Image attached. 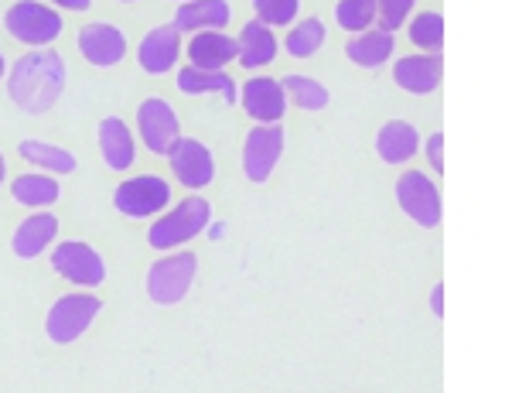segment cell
<instances>
[{"instance_id": "603a6c76", "label": "cell", "mask_w": 512, "mask_h": 393, "mask_svg": "<svg viewBox=\"0 0 512 393\" xmlns=\"http://www.w3.org/2000/svg\"><path fill=\"white\" fill-rule=\"evenodd\" d=\"M18 154L28 165H35L38 171H45V175H55V178H69L76 175L79 161L72 151H65L59 144H48V141H38V137H24L18 144Z\"/></svg>"}, {"instance_id": "ac0fdd59", "label": "cell", "mask_w": 512, "mask_h": 393, "mask_svg": "<svg viewBox=\"0 0 512 393\" xmlns=\"http://www.w3.org/2000/svg\"><path fill=\"white\" fill-rule=\"evenodd\" d=\"M420 151V134L407 120H386L376 134V154L383 165H407Z\"/></svg>"}, {"instance_id": "6da1fadb", "label": "cell", "mask_w": 512, "mask_h": 393, "mask_svg": "<svg viewBox=\"0 0 512 393\" xmlns=\"http://www.w3.org/2000/svg\"><path fill=\"white\" fill-rule=\"evenodd\" d=\"M65 79H69V65L55 48H31L7 72V96L21 113L38 117L62 100Z\"/></svg>"}, {"instance_id": "836d02e7", "label": "cell", "mask_w": 512, "mask_h": 393, "mask_svg": "<svg viewBox=\"0 0 512 393\" xmlns=\"http://www.w3.org/2000/svg\"><path fill=\"white\" fill-rule=\"evenodd\" d=\"M52 4H59L62 11H89L93 0H52Z\"/></svg>"}, {"instance_id": "9c48e42d", "label": "cell", "mask_w": 512, "mask_h": 393, "mask_svg": "<svg viewBox=\"0 0 512 393\" xmlns=\"http://www.w3.org/2000/svg\"><path fill=\"white\" fill-rule=\"evenodd\" d=\"M287 147V134L280 124H256L243 141V175L253 185L270 182Z\"/></svg>"}, {"instance_id": "2e32d148", "label": "cell", "mask_w": 512, "mask_h": 393, "mask_svg": "<svg viewBox=\"0 0 512 393\" xmlns=\"http://www.w3.org/2000/svg\"><path fill=\"white\" fill-rule=\"evenodd\" d=\"M444 59L441 55H403L393 62V83L410 96H431L441 86Z\"/></svg>"}, {"instance_id": "7a4b0ae2", "label": "cell", "mask_w": 512, "mask_h": 393, "mask_svg": "<svg viewBox=\"0 0 512 393\" xmlns=\"http://www.w3.org/2000/svg\"><path fill=\"white\" fill-rule=\"evenodd\" d=\"M212 223V202L205 195H188L178 206H171L161 219H154L151 229H147V243L154 250L168 253L171 247H181V243L195 240L198 233H205V226Z\"/></svg>"}, {"instance_id": "4fadbf2b", "label": "cell", "mask_w": 512, "mask_h": 393, "mask_svg": "<svg viewBox=\"0 0 512 393\" xmlns=\"http://www.w3.org/2000/svg\"><path fill=\"white\" fill-rule=\"evenodd\" d=\"M181 59V31L175 24H158L151 28L137 45V65L147 76H164Z\"/></svg>"}, {"instance_id": "5b68a950", "label": "cell", "mask_w": 512, "mask_h": 393, "mask_svg": "<svg viewBox=\"0 0 512 393\" xmlns=\"http://www.w3.org/2000/svg\"><path fill=\"white\" fill-rule=\"evenodd\" d=\"M62 28V14L55 7L41 4V0H18L4 14V31L28 48H48L52 42H59Z\"/></svg>"}, {"instance_id": "83f0119b", "label": "cell", "mask_w": 512, "mask_h": 393, "mask_svg": "<svg viewBox=\"0 0 512 393\" xmlns=\"http://www.w3.org/2000/svg\"><path fill=\"white\" fill-rule=\"evenodd\" d=\"M410 42L424 48L427 55H437L444 48V18L437 11H420L407 28Z\"/></svg>"}, {"instance_id": "484cf974", "label": "cell", "mask_w": 512, "mask_h": 393, "mask_svg": "<svg viewBox=\"0 0 512 393\" xmlns=\"http://www.w3.org/2000/svg\"><path fill=\"white\" fill-rule=\"evenodd\" d=\"M280 86H284L287 103H294L297 110H308V113L325 110L328 100H332V93L325 89V83H318V79H311V76H301V72L284 76L280 79Z\"/></svg>"}, {"instance_id": "8992f818", "label": "cell", "mask_w": 512, "mask_h": 393, "mask_svg": "<svg viewBox=\"0 0 512 393\" xmlns=\"http://www.w3.org/2000/svg\"><path fill=\"white\" fill-rule=\"evenodd\" d=\"M52 270L72 281L76 288H99L106 281V260L93 243L86 240H62L52 247Z\"/></svg>"}, {"instance_id": "5bb4252c", "label": "cell", "mask_w": 512, "mask_h": 393, "mask_svg": "<svg viewBox=\"0 0 512 393\" xmlns=\"http://www.w3.org/2000/svg\"><path fill=\"white\" fill-rule=\"evenodd\" d=\"M239 103H243V110L250 113V120H256V124H280L287 113L284 86H280V79L270 76H253L250 83H243Z\"/></svg>"}, {"instance_id": "4316f807", "label": "cell", "mask_w": 512, "mask_h": 393, "mask_svg": "<svg viewBox=\"0 0 512 393\" xmlns=\"http://www.w3.org/2000/svg\"><path fill=\"white\" fill-rule=\"evenodd\" d=\"M325 38H328L325 21H321V18H304V21H297L291 31H287L284 48H287V55H291V59H311V55L321 52Z\"/></svg>"}, {"instance_id": "f546056e", "label": "cell", "mask_w": 512, "mask_h": 393, "mask_svg": "<svg viewBox=\"0 0 512 393\" xmlns=\"http://www.w3.org/2000/svg\"><path fill=\"white\" fill-rule=\"evenodd\" d=\"M253 11L256 21H263L267 28H284V24H294L301 0H253Z\"/></svg>"}, {"instance_id": "4dcf8cb0", "label": "cell", "mask_w": 512, "mask_h": 393, "mask_svg": "<svg viewBox=\"0 0 512 393\" xmlns=\"http://www.w3.org/2000/svg\"><path fill=\"white\" fill-rule=\"evenodd\" d=\"M414 4H417V0H376L379 28L393 31V35H396V28H403V21L414 14Z\"/></svg>"}, {"instance_id": "d590c367", "label": "cell", "mask_w": 512, "mask_h": 393, "mask_svg": "<svg viewBox=\"0 0 512 393\" xmlns=\"http://www.w3.org/2000/svg\"><path fill=\"white\" fill-rule=\"evenodd\" d=\"M7 76V59H4V52H0V79Z\"/></svg>"}, {"instance_id": "cb8c5ba5", "label": "cell", "mask_w": 512, "mask_h": 393, "mask_svg": "<svg viewBox=\"0 0 512 393\" xmlns=\"http://www.w3.org/2000/svg\"><path fill=\"white\" fill-rule=\"evenodd\" d=\"M175 86H178L185 96L216 93V96H222L226 103H236V100H239L236 79H229V72H226V69H195V65H185V69H178Z\"/></svg>"}, {"instance_id": "d4e9b609", "label": "cell", "mask_w": 512, "mask_h": 393, "mask_svg": "<svg viewBox=\"0 0 512 393\" xmlns=\"http://www.w3.org/2000/svg\"><path fill=\"white\" fill-rule=\"evenodd\" d=\"M11 199L28 209H48L62 199V185L59 178L45 175V171H24L11 182Z\"/></svg>"}, {"instance_id": "1f68e13d", "label": "cell", "mask_w": 512, "mask_h": 393, "mask_svg": "<svg viewBox=\"0 0 512 393\" xmlns=\"http://www.w3.org/2000/svg\"><path fill=\"white\" fill-rule=\"evenodd\" d=\"M427 161H431V168L437 175H444V130H434V134L427 137Z\"/></svg>"}, {"instance_id": "44dd1931", "label": "cell", "mask_w": 512, "mask_h": 393, "mask_svg": "<svg viewBox=\"0 0 512 393\" xmlns=\"http://www.w3.org/2000/svg\"><path fill=\"white\" fill-rule=\"evenodd\" d=\"M274 55H277L274 31L256 18L246 21L243 31H239V38H236V62L253 72V69H263V65L274 62Z\"/></svg>"}, {"instance_id": "30bf717a", "label": "cell", "mask_w": 512, "mask_h": 393, "mask_svg": "<svg viewBox=\"0 0 512 393\" xmlns=\"http://www.w3.org/2000/svg\"><path fill=\"white\" fill-rule=\"evenodd\" d=\"M137 137L144 141V147L151 154H168L181 137V120L175 113V106L161 96H147L137 106Z\"/></svg>"}, {"instance_id": "ffe728a7", "label": "cell", "mask_w": 512, "mask_h": 393, "mask_svg": "<svg viewBox=\"0 0 512 393\" xmlns=\"http://www.w3.org/2000/svg\"><path fill=\"white\" fill-rule=\"evenodd\" d=\"M236 62V38L226 31H195L188 42V65L195 69H226Z\"/></svg>"}, {"instance_id": "9a60e30c", "label": "cell", "mask_w": 512, "mask_h": 393, "mask_svg": "<svg viewBox=\"0 0 512 393\" xmlns=\"http://www.w3.org/2000/svg\"><path fill=\"white\" fill-rule=\"evenodd\" d=\"M55 240H59V216L35 209L28 219H21L18 229H14L11 250L18 260H38L48 247H55Z\"/></svg>"}, {"instance_id": "3957f363", "label": "cell", "mask_w": 512, "mask_h": 393, "mask_svg": "<svg viewBox=\"0 0 512 393\" xmlns=\"http://www.w3.org/2000/svg\"><path fill=\"white\" fill-rule=\"evenodd\" d=\"M99 311H103V301L93 291L62 294V298L52 301V308L45 315V335L55 346H72V342H79L82 335L93 329Z\"/></svg>"}, {"instance_id": "52a82bcc", "label": "cell", "mask_w": 512, "mask_h": 393, "mask_svg": "<svg viewBox=\"0 0 512 393\" xmlns=\"http://www.w3.org/2000/svg\"><path fill=\"white\" fill-rule=\"evenodd\" d=\"M396 206L420 229L441 226V192H437L434 178L424 175V171H403L396 178Z\"/></svg>"}, {"instance_id": "8fae6325", "label": "cell", "mask_w": 512, "mask_h": 393, "mask_svg": "<svg viewBox=\"0 0 512 393\" xmlns=\"http://www.w3.org/2000/svg\"><path fill=\"white\" fill-rule=\"evenodd\" d=\"M76 45H79V55L86 59L89 65L96 69H113L127 59V31L113 21H93L86 28H79L76 35Z\"/></svg>"}, {"instance_id": "7402d4cb", "label": "cell", "mask_w": 512, "mask_h": 393, "mask_svg": "<svg viewBox=\"0 0 512 393\" xmlns=\"http://www.w3.org/2000/svg\"><path fill=\"white\" fill-rule=\"evenodd\" d=\"M393 48H396L393 31L373 28V31H355L349 42H345V55H349V62L359 65V69H379V65L390 62Z\"/></svg>"}, {"instance_id": "e0dca14e", "label": "cell", "mask_w": 512, "mask_h": 393, "mask_svg": "<svg viewBox=\"0 0 512 393\" xmlns=\"http://www.w3.org/2000/svg\"><path fill=\"white\" fill-rule=\"evenodd\" d=\"M96 137H99V154H103L106 168L117 171V175L134 168L137 141H134V130L127 127V120L103 117V120H99V127H96Z\"/></svg>"}, {"instance_id": "7c38bea8", "label": "cell", "mask_w": 512, "mask_h": 393, "mask_svg": "<svg viewBox=\"0 0 512 393\" xmlns=\"http://www.w3.org/2000/svg\"><path fill=\"white\" fill-rule=\"evenodd\" d=\"M164 158L171 161V171H175L178 182L192 188V192L209 188L212 178H216V154L209 151V144L195 141V137H178V144Z\"/></svg>"}, {"instance_id": "ba28073f", "label": "cell", "mask_w": 512, "mask_h": 393, "mask_svg": "<svg viewBox=\"0 0 512 393\" xmlns=\"http://www.w3.org/2000/svg\"><path fill=\"white\" fill-rule=\"evenodd\" d=\"M113 206L127 219H151L171 206V185L161 175H137L117 185Z\"/></svg>"}, {"instance_id": "8d00e7d4", "label": "cell", "mask_w": 512, "mask_h": 393, "mask_svg": "<svg viewBox=\"0 0 512 393\" xmlns=\"http://www.w3.org/2000/svg\"><path fill=\"white\" fill-rule=\"evenodd\" d=\"M120 4H134V0H120Z\"/></svg>"}, {"instance_id": "277c9868", "label": "cell", "mask_w": 512, "mask_h": 393, "mask_svg": "<svg viewBox=\"0 0 512 393\" xmlns=\"http://www.w3.org/2000/svg\"><path fill=\"white\" fill-rule=\"evenodd\" d=\"M198 277V257L192 250L181 253H164L161 260H154L151 270H147V294H151L154 305L171 308L181 305L188 298V291L195 288Z\"/></svg>"}, {"instance_id": "e575fe53", "label": "cell", "mask_w": 512, "mask_h": 393, "mask_svg": "<svg viewBox=\"0 0 512 393\" xmlns=\"http://www.w3.org/2000/svg\"><path fill=\"white\" fill-rule=\"evenodd\" d=\"M7 182V158H4V151H0V188H4Z\"/></svg>"}, {"instance_id": "d6986e66", "label": "cell", "mask_w": 512, "mask_h": 393, "mask_svg": "<svg viewBox=\"0 0 512 393\" xmlns=\"http://www.w3.org/2000/svg\"><path fill=\"white\" fill-rule=\"evenodd\" d=\"M233 21L229 0H185L175 14L178 31H222Z\"/></svg>"}, {"instance_id": "f1b7e54d", "label": "cell", "mask_w": 512, "mask_h": 393, "mask_svg": "<svg viewBox=\"0 0 512 393\" xmlns=\"http://www.w3.org/2000/svg\"><path fill=\"white\" fill-rule=\"evenodd\" d=\"M335 21H338V28L349 31V35L369 28V24L376 21V0H338Z\"/></svg>"}, {"instance_id": "d6a6232c", "label": "cell", "mask_w": 512, "mask_h": 393, "mask_svg": "<svg viewBox=\"0 0 512 393\" xmlns=\"http://www.w3.org/2000/svg\"><path fill=\"white\" fill-rule=\"evenodd\" d=\"M431 311L437 318H444V281H437L431 288Z\"/></svg>"}]
</instances>
